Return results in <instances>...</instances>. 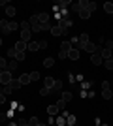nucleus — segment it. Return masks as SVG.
I'll list each match as a JSON object with an SVG mask.
<instances>
[{
  "label": "nucleus",
  "mask_w": 113,
  "mask_h": 126,
  "mask_svg": "<svg viewBox=\"0 0 113 126\" xmlns=\"http://www.w3.org/2000/svg\"><path fill=\"white\" fill-rule=\"evenodd\" d=\"M19 30H21V42L25 43H30V38H32V30H30V25H28V21H23L19 23Z\"/></svg>",
  "instance_id": "1"
},
{
  "label": "nucleus",
  "mask_w": 113,
  "mask_h": 126,
  "mask_svg": "<svg viewBox=\"0 0 113 126\" xmlns=\"http://www.w3.org/2000/svg\"><path fill=\"white\" fill-rule=\"evenodd\" d=\"M102 98H104V100H109V98H113L111 89H109V83H108V81H102Z\"/></svg>",
  "instance_id": "2"
},
{
  "label": "nucleus",
  "mask_w": 113,
  "mask_h": 126,
  "mask_svg": "<svg viewBox=\"0 0 113 126\" xmlns=\"http://www.w3.org/2000/svg\"><path fill=\"white\" fill-rule=\"evenodd\" d=\"M28 25H30V30H32V32H42V28H40V21H38V15L30 17Z\"/></svg>",
  "instance_id": "3"
},
{
  "label": "nucleus",
  "mask_w": 113,
  "mask_h": 126,
  "mask_svg": "<svg viewBox=\"0 0 113 126\" xmlns=\"http://www.w3.org/2000/svg\"><path fill=\"white\" fill-rule=\"evenodd\" d=\"M11 79H13L11 77V72H2V74H0V83L4 85V87L11 83Z\"/></svg>",
  "instance_id": "4"
},
{
  "label": "nucleus",
  "mask_w": 113,
  "mask_h": 126,
  "mask_svg": "<svg viewBox=\"0 0 113 126\" xmlns=\"http://www.w3.org/2000/svg\"><path fill=\"white\" fill-rule=\"evenodd\" d=\"M51 34H53V36H66V34H68V30L60 28L59 25H53V28H51Z\"/></svg>",
  "instance_id": "5"
},
{
  "label": "nucleus",
  "mask_w": 113,
  "mask_h": 126,
  "mask_svg": "<svg viewBox=\"0 0 113 126\" xmlns=\"http://www.w3.org/2000/svg\"><path fill=\"white\" fill-rule=\"evenodd\" d=\"M57 25H59L60 28H64V30H68V28H70V26L74 25V23H72V19H70V17H66V19H60V21L57 23Z\"/></svg>",
  "instance_id": "6"
},
{
  "label": "nucleus",
  "mask_w": 113,
  "mask_h": 126,
  "mask_svg": "<svg viewBox=\"0 0 113 126\" xmlns=\"http://www.w3.org/2000/svg\"><path fill=\"white\" fill-rule=\"evenodd\" d=\"M83 51H87V53H91V55H94V53H98V45H96V43H92V42H89L85 47H83Z\"/></svg>",
  "instance_id": "7"
},
{
  "label": "nucleus",
  "mask_w": 113,
  "mask_h": 126,
  "mask_svg": "<svg viewBox=\"0 0 113 126\" xmlns=\"http://www.w3.org/2000/svg\"><path fill=\"white\" fill-rule=\"evenodd\" d=\"M0 30H2V34H4V36H6V34H10V21H0Z\"/></svg>",
  "instance_id": "8"
},
{
  "label": "nucleus",
  "mask_w": 113,
  "mask_h": 126,
  "mask_svg": "<svg viewBox=\"0 0 113 126\" xmlns=\"http://www.w3.org/2000/svg\"><path fill=\"white\" fill-rule=\"evenodd\" d=\"M91 62L94 64V66H100V64L104 62V58L98 55V53H94V55H91Z\"/></svg>",
  "instance_id": "9"
},
{
  "label": "nucleus",
  "mask_w": 113,
  "mask_h": 126,
  "mask_svg": "<svg viewBox=\"0 0 113 126\" xmlns=\"http://www.w3.org/2000/svg\"><path fill=\"white\" fill-rule=\"evenodd\" d=\"M60 51H64V53H70V51H72V42L64 40V42L60 43Z\"/></svg>",
  "instance_id": "10"
},
{
  "label": "nucleus",
  "mask_w": 113,
  "mask_h": 126,
  "mask_svg": "<svg viewBox=\"0 0 113 126\" xmlns=\"http://www.w3.org/2000/svg\"><path fill=\"white\" fill-rule=\"evenodd\" d=\"M55 81H57V79H53V77H45L43 79V87H45V89H53Z\"/></svg>",
  "instance_id": "11"
},
{
  "label": "nucleus",
  "mask_w": 113,
  "mask_h": 126,
  "mask_svg": "<svg viewBox=\"0 0 113 126\" xmlns=\"http://www.w3.org/2000/svg\"><path fill=\"white\" fill-rule=\"evenodd\" d=\"M17 68H19V62H17L15 58H13V60H11V62L8 64V66H6V72H15Z\"/></svg>",
  "instance_id": "12"
},
{
  "label": "nucleus",
  "mask_w": 113,
  "mask_h": 126,
  "mask_svg": "<svg viewBox=\"0 0 113 126\" xmlns=\"http://www.w3.org/2000/svg\"><path fill=\"white\" fill-rule=\"evenodd\" d=\"M27 45H28V43H25V42H21V40H19V42H17L15 45H13V47H15V51L25 53V51H27Z\"/></svg>",
  "instance_id": "13"
},
{
  "label": "nucleus",
  "mask_w": 113,
  "mask_h": 126,
  "mask_svg": "<svg viewBox=\"0 0 113 126\" xmlns=\"http://www.w3.org/2000/svg\"><path fill=\"white\" fill-rule=\"evenodd\" d=\"M79 17L83 19V21H87V19L91 17V11L87 10V8H81V10H79Z\"/></svg>",
  "instance_id": "14"
},
{
  "label": "nucleus",
  "mask_w": 113,
  "mask_h": 126,
  "mask_svg": "<svg viewBox=\"0 0 113 126\" xmlns=\"http://www.w3.org/2000/svg\"><path fill=\"white\" fill-rule=\"evenodd\" d=\"M47 113L51 117H55V115H59V113H60V109L57 107V105H49V107H47Z\"/></svg>",
  "instance_id": "15"
},
{
  "label": "nucleus",
  "mask_w": 113,
  "mask_h": 126,
  "mask_svg": "<svg viewBox=\"0 0 113 126\" xmlns=\"http://www.w3.org/2000/svg\"><path fill=\"white\" fill-rule=\"evenodd\" d=\"M36 15H38V21H40V25L49 21V13H45V11H43V13H36Z\"/></svg>",
  "instance_id": "16"
},
{
  "label": "nucleus",
  "mask_w": 113,
  "mask_h": 126,
  "mask_svg": "<svg viewBox=\"0 0 113 126\" xmlns=\"http://www.w3.org/2000/svg\"><path fill=\"white\" fill-rule=\"evenodd\" d=\"M68 58H72V60H77V58H79V51H77L75 47H72V51L68 53Z\"/></svg>",
  "instance_id": "17"
},
{
  "label": "nucleus",
  "mask_w": 113,
  "mask_h": 126,
  "mask_svg": "<svg viewBox=\"0 0 113 126\" xmlns=\"http://www.w3.org/2000/svg\"><path fill=\"white\" fill-rule=\"evenodd\" d=\"M19 83L21 85H28L30 83V74H23L21 77H19Z\"/></svg>",
  "instance_id": "18"
},
{
  "label": "nucleus",
  "mask_w": 113,
  "mask_h": 126,
  "mask_svg": "<svg viewBox=\"0 0 113 126\" xmlns=\"http://www.w3.org/2000/svg\"><path fill=\"white\" fill-rule=\"evenodd\" d=\"M10 87H11V90H17V89H21L23 85L19 83V79H11V83H10Z\"/></svg>",
  "instance_id": "19"
},
{
  "label": "nucleus",
  "mask_w": 113,
  "mask_h": 126,
  "mask_svg": "<svg viewBox=\"0 0 113 126\" xmlns=\"http://www.w3.org/2000/svg\"><path fill=\"white\" fill-rule=\"evenodd\" d=\"M27 49L34 53V51H38V49H40V45H38V42H30V43L27 45Z\"/></svg>",
  "instance_id": "20"
},
{
  "label": "nucleus",
  "mask_w": 113,
  "mask_h": 126,
  "mask_svg": "<svg viewBox=\"0 0 113 126\" xmlns=\"http://www.w3.org/2000/svg\"><path fill=\"white\" fill-rule=\"evenodd\" d=\"M40 28H42V30H49V32H51V28H53V23H51V21L42 23V25H40Z\"/></svg>",
  "instance_id": "21"
},
{
  "label": "nucleus",
  "mask_w": 113,
  "mask_h": 126,
  "mask_svg": "<svg viewBox=\"0 0 113 126\" xmlns=\"http://www.w3.org/2000/svg\"><path fill=\"white\" fill-rule=\"evenodd\" d=\"M64 124H66V117L60 113V115L57 117V126H64Z\"/></svg>",
  "instance_id": "22"
},
{
  "label": "nucleus",
  "mask_w": 113,
  "mask_h": 126,
  "mask_svg": "<svg viewBox=\"0 0 113 126\" xmlns=\"http://www.w3.org/2000/svg\"><path fill=\"white\" fill-rule=\"evenodd\" d=\"M6 13H8V15H10V17H13V15H15V13H17V10H15V8H13V6H6Z\"/></svg>",
  "instance_id": "23"
},
{
  "label": "nucleus",
  "mask_w": 113,
  "mask_h": 126,
  "mask_svg": "<svg viewBox=\"0 0 113 126\" xmlns=\"http://www.w3.org/2000/svg\"><path fill=\"white\" fill-rule=\"evenodd\" d=\"M53 64H55V58H51V57H47L45 60H43V66H45V68H51Z\"/></svg>",
  "instance_id": "24"
},
{
  "label": "nucleus",
  "mask_w": 113,
  "mask_h": 126,
  "mask_svg": "<svg viewBox=\"0 0 113 126\" xmlns=\"http://www.w3.org/2000/svg\"><path fill=\"white\" fill-rule=\"evenodd\" d=\"M72 98H74V96H72V92H62V96H60V100H64L66 104H68Z\"/></svg>",
  "instance_id": "25"
},
{
  "label": "nucleus",
  "mask_w": 113,
  "mask_h": 126,
  "mask_svg": "<svg viewBox=\"0 0 113 126\" xmlns=\"http://www.w3.org/2000/svg\"><path fill=\"white\" fill-rule=\"evenodd\" d=\"M66 122H68V126H74L75 122H77V119H75L74 115H68V117H66Z\"/></svg>",
  "instance_id": "26"
},
{
  "label": "nucleus",
  "mask_w": 113,
  "mask_h": 126,
  "mask_svg": "<svg viewBox=\"0 0 113 126\" xmlns=\"http://www.w3.org/2000/svg\"><path fill=\"white\" fill-rule=\"evenodd\" d=\"M25 58H27V53L17 51V55H15V60H17V62H21V60H25Z\"/></svg>",
  "instance_id": "27"
},
{
  "label": "nucleus",
  "mask_w": 113,
  "mask_h": 126,
  "mask_svg": "<svg viewBox=\"0 0 113 126\" xmlns=\"http://www.w3.org/2000/svg\"><path fill=\"white\" fill-rule=\"evenodd\" d=\"M60 89H62V81H59V79H57V81H55V87L51 90H55V92H60Z\"/></svg>",
  "instance_id": "28"
},
{
  "label": "nucleus",
  "mask_w": 113,
  "mask_h": 126,
  "mask_svg": "<svg viewBox=\"0 0 113 126\" xmlns=\"http://www.w3.org/2000/svg\"><path fill=\"white\" fill-rule=\"evenodd\" d=\"M28 124L30 126H38L40 124V119H38V117H30V119H28Z\"/></svg>",
  "instance_id": "29"
},
{
  "label": "nucleus",
  "mask_w": 113,
  "mask_h": 126,
  "mask_svg": "<svg viewBox=\"0 0 113 126\" xmlns=\"http://www.w3.org/2000/svg\"><path fill=\"white\" fill-rule=\"evenodd\" d=\"M104 10L108 11V13H113V4L111 2H106V4H104Z\"/></svg>",
  "instance_id": "30"
},
{
  "label": "nucleus",
  "mask_w": 113,
  "mask_h": 126,
  "mask_svg": "<svg viewBox=\"0 0 113 126\" xmlns=\"http://www.w3.org/2000/svg\"><path fill=\"white\" fill-rule=\"evenodd\" d=\"M104 66H106L108 70H111V72H113V58H109V60H104Z\"/></svg>",
  "instance_id": "31"
},
{
  "label": "nucleus",
  "mask_w": 113,
  "mask_h": 126,
  "mask_svg": "<svg viewBox=\"0 0 113 126\" xmlns=\"http://www.w3.org/2000/svg\"><path fill=\"white\" fill-rule=\"evenodd\" d=\"M17 28H21V26H19V23H15V21H10V30L13 32V30H17Z\"/></svg>",
  "instance_id": "32"
},
{
  "label": "nucleus",
  "mask_w": 113,
  "mask_h": 126,
  "mask_svg": "<svg viewBox=\"0 0 113 126\" xmlns=\"http://www.w3.org/2000/svg\"><path fill=\"white\" fill-rule=\"evenodd\" d=\"M96 8H98V6H96V2H89V6H87V10L91 11V13H92L94 10H96Z\"/></svg>",
  "instance_id": "33"
},
{
  "label": "nucleus",
  "mask_w": 113,
  "mask_h": 126,
  "mask_svg": "<svg viewBox=\"0 0 113 126\" xmlns=\"http://www.w3.org/2000/svg\"><path fill=\"white\" fill-rule=\"evenodd\" d=\"M15 55H17V51H15V47H11L10 51H8V58H15Z\"/></svg>",
  "instance_id": "34"
},
{
  "label": "nucleus",
  "mask_w": 113,
  "mask_h": 126,
  "mask_svg": "<svg viewBox=\"0 0 113 126\" xmlns=\"http://www.w3.org/2000/svg\"><path fill=\"white\" fill-rule=\"evenodd\" d=\"M40 79V74L38 72H30V81H38Z\"/></svg>",
  "instance_id": "35"
},
{
  "label": "nucleus",
  "mask_w": 113,
  "mask_h": 126,
  "mask_svg": "<svg viewBox=\"0 0 113 126\" xmlns=\"http://www.w3.org/2000/svg\"><path fill=\"white\" fill-rule=\"evenodd\" d=\"M57 107H59V109L62 111V109L66 107V102H64V100H59V102H57Z\"/></svg>",
  "instance_id": "36"
},
{
  "label": "nucleus",
  "mask_w": 113,
  "mask_h": 126,
  "mask_svg": "<svg viewBox=\"0 0 113 126\" xmlns=\"http://www.w3.org/2000/svg\"><path fill=\"white\" fill-rule=\"evenodd\" d=\"M6 66H8V62H6V58H2V57H0V68L4 70V72H6Z\"/></svg>",
  "instance_id": "37"
},
{
  "label": "nucleus",
  "mask_w": 113,
  "mask_h": 126,
  "mask_svg": "<svg viewBox=\"0 0 113 126\" xmlns=\"http://www.w3.org/2000/svg\"><path fill=\"white\" fill-rule=\"evenodd\" d=\"M40 94H42V96H49V89L42 87V89H40Z\"/></svg>",
  "instance_id": "38"
},
{
  "label": "nucleus",
  "mask_w": 113,
  "mask_h": 126,
  "mask_svg": "<svg viewBox=\"0 0 113 126\" xmlns=\"http://www.w3.org/2000/svg\"><path fill=\"white\" fill-rule=\"evenodd\" d=\"M38 45H40V49H45V47H47V42H45V40H40Z\"/></svg>",
  "instance_id": "39"
},
{
  "label": "nucleus",
  "mask_w": 113,
  "mask_h": 126,
  "mask_svg": "<svg viewBox=\"0 0 113 126\" xmlns=\"http://www.w3.org/2000/svg\"><path fill=\"white\" fill-rule=\"evenodd\" d=\"M64 58H68V53L60 51V53H59V60H64Z\"/></svg>",
  "instance_id": "40"
},
{
  "label": "nucleus",
  "mask_w": 113,
  "mask_h": 126,
  "mask_svg": "<svg viewBox=\"0 0 113 126\" xmlns=\"http://www.w3.org/2000/svg\"><path fill=\"white\" fill-rule=\"evenodd\" d=\"M70 10H72V11H77V13H79L81 8H79V4H72V6H70Z\"/></svg>",
  "instance_id": "41"
},
{
  "label": "nucleus",
  "mask_w": 113,
  "mask_h": 126,
  "mask_svg": "<svg viewBox=\"0 0 113 126\" xmlns=\"http://www.w3.org/2000/svg\"><path fill=\"white\" fill-rule=\"evenodd\" d=\"M106 49H113V42H111V40H108V42H106Z\"/></svg>",
  "instance_id": "42"
},
{
  "label": "nucleus",
  "mask_w": 113,
  "mask_h": 126,
  "mask_svg": "<svg viewBox=\"0 0 113 126\" xmlns=\"http://www.w3.org/2000/svg\"><path fill=\"white\" fill-rule=\"evenodd\" d=\"M87 87H91V83H89V81H83V83H81V89L85 90V89H87Z\"/></svg>",
  "instance_id": "43"
},
{
  "label": "nucleus",
  "mask_w": 113,
  "mask_h": 126,
  "mask_svg": "<svg viewBox=\"0 0 113 126\" xmlns=\"http://www.w3.org/2000/svg\"><path fill=\"white\" fill-rule=\"evenodd\" d=\"M0 104H6V94H0Z\"/></svg>",
  "instance_id": "44"
},
{
  "label": "nucleus",
  "mask_w": 113,
  "mask_h": 126,
  "mask_svg": "<svg viewBox=\"0 0 113 126\" xmlns=\"http://www.w3.org/2000/svg\"><path fill=\"white\" fill-rule=\"evenodd\" d=\"M38 126H45V124H42V122H40V124H38Z\"/></svg>",
  "instance_id": "45"
},
{
  "label": "nucleus",
  "mask_w": 113,
  "mask_h": 126,
  "mask_svg": "<svg viewBox=\"0 0 113 126\" xmlns=\"http://www.w3.org/2000/svg\"><path fill=\"white\" fill-rule=\"evenodd\" d=\"M47 126H57V124H47Z\"/></svg>",
  "instance_id": "46"
},
{
  "label": "nucleus",
  "mask_w": 113,
  "mask_h": 126,
  "mask_svg": "<svg viewBox=\"0 0 113 126\" xmlns=\"http://www.w3.org/2000/svg\"><path fill=\"white\" fill-rule=\"evenodd\" d=\"M2 72H4V70H2V68H0V74H2Z\"/></svg>",
  "instance_id": "47"
},
{
  "label": "nucleus",
  "mask_w": 113,
  "mask_h": 126,
  "mask_svg": "<svg viewBox=\"0 0 113 126\" xmlns=\"http://www.w3.org/2000/svg\"><path fill=\"white\" fill-rule=\"evenodd\" d=\"M0 45H2V40H0Z\"/></svg>",
  "instance_id": "48"
},
{
  "label": "nucleus",
  "mask_w": 113,
  "mask_h": 126,
  "mask_svg": "<svg viewBox=\"0 0 113 126\" xmlns=\"http://www.w3.org/2000/svg\"><path fill=\"white\" fill-rule=\"evenodd\" d=\"M111 87H113V81H111Z\"/></svg>",
  "instance_id": "49"
},
{
  "label": "nucleus",
  "mask_w": 113,
  "mask_h": 126,
  "mask_svg": "<svg viewBox=\"0 0 113 126\" xmlns=\"http://www.w3.org/2000/svg\"><path fill=\"white\" fill-rule=\"evenodd\" d=\"M111 15H113V13H111Z\"/></svg>",
  "instance_id": "50"
},
{
  "label": "nucleus",
  "mask_w": 113,
  "mask_h": 126,
  "mask_svg": "<svg viewBox=\"0 0 113 126\" xmlns=\"http://www.w3.org/2000/svg\"><path fill=\"white\" fill-rule=\"evenodd\" d=\"M111 58H113V57H111Z\"/></svg>",
  "instance_id": "51"
}]
</instances>
